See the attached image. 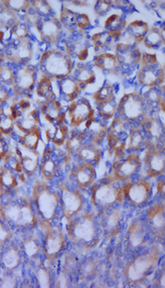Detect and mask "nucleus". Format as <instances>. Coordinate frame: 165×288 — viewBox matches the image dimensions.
Returning a JSON list of instances; mask_svg holds the SVG:
<instances>
[{
	"instance_id": "f257e3e1",
	"label": "nucleus",
	"mask_w": 165,
	"mask_h": 288,
	"mask_svg": "<svg viewBox=\"0 0 165 288\" xmlns=\"http://www.w3.org/2000/svg\"><path fill=\"white\" fill-rule=\"evenodd\" d=\"M103 228L100 221L90 213L77 214L67 225V235L76 245L85 250H92L98 245Z\"/></svg>"
},
{
	"instance_id": "f03ea898",
	"label": "nucleus",
	"mask_w": 165,
	"mask_h": 288,
	"mask_svg": "<svg viewBox=\"0 0 165 288\" xmlns=\"http://www.w3.org/2000/svg\"><path fill=\"white\" fill-rule=\"evenodd\" d=\"M33 202L43 220L50 222L55 217L60 203V194L51 190L43 183H39L33 188Z\"/></svg>"
},
{
	"instance_id": "7ed1b4c3",
	"label": "nucleus",
	"mask_w": 165,
	"mask_h": 288,
	"mask_svg": "<svg viewBox=\"0 0 165 288\" xmlns=\"http://www.w3.org/2000/svg\"><path fill=\"white\" fill-rule=\"evenodd\" d=\"M113 181L111 177L92 186L91 200L93 205L110 207L116 203H122L125 197L123 187L114 186Z\"/></svg>"
},
{
	"instance_id": "20e7f679",
	"label": "nucleus",
	"mask_w": 165,
	"mask_h": 288,
	"mask_svg": "<svg viewBox=\"0 0 165 288\" xmlns=\"http://www.w3.org/2000/svg\"><path fill=\"white\" fill-rule=\"evenodd\" d=\"M41 63L49 75L58 79H65L73 70V61L60 50L45 51L41 58Z\"/></svg>"
},
{
	"instance_id": "39448f33",
	"label": "nucleus",
	"mask_w": 165,
	"mask_h": 288,
	"mask_svg": "<svg viewBox=\"0 0 165 288\" xmlns=\"http://www.w3.org/2000/svg\"><path fill=\"white\" fill-rule=\"evenodd\" d=\"M159 253L149 252L135 258L126 268V275L130 282H142L152 271L159 261Z\"/></svg>"
},
{
	"instance_id": "423d86ee",
	"label": "nucleus",
	"mask_w": 165,
	"mask_h": 288,
	"mask_svg": "<svg viewBox=\"0 0 165 288\" xmlns=\"http://www.w3.org/2000/svg\"><path fill=\"white\" fill-rule=\"evenodd\" d=\"M129 125L121 118H115L110 125L108 144L117 157H122L127 148L129 135Z\"/></svg>"
},
{
	"instance_id": "0eeeda50",
	"label": "nucleus",
	"mask_w": 165,
	"mask_h": 288,
	"mask_svg": "<svg viewBox=\"0 0 165 288\" xmlns=\"http://www.w3.org/2000/svg\"><path fill=\"white\" fill-rule=\"evenodd\" d=\"M145 100L139 93H130L123 97L117 106V112L120 116L128 120H136L145 113Z\"/></svg>"
},
{
	"instance_id": "6e6552de",
	"label": "nucleus",
	"mask_w": 165,
	"mask_h": 288,
	"mask_svg": "<svg viewBox=\"0 0 165 288\" xmlns=\"http://www.w3.org/2000/svg\"><path fill=\"white\" fill-rule=\"evenodd\" d=\"M60 202L62 213L67 220L79 214L83 206V197L80 191L70 189L65 184L61 185Z\"/></svg>"
},
{
	"instance_id": "1a4fd4ad",
	"label": "nucleus",
	"mask_w": 165,
	"mask_h": 288,
	"mask_svg": "<svg viewBox=\"0 0 165 288\" xmlns=\"http://www.w3.org/2000/svg\"><path fill=\"white\" fill-rule=\"evenodd\" d=\"M124 196L129 203L136 206H141L149 201L152 194V185L145 180L129 183L123 187Z\"/></svg>"
},
{
	"instance_id": "9d476101",
	"label": "nucleus",
	"mask_w": 165,
	"mask_h": 288,
	"mask_svg": "<svg viewBox=\"0 0 165 288\" xmlns=\"http://www.w3.org/2000/svg\"><path fill=\"white\" fill-rule=\"evenodd\" d=\"M141 166V159L136 153H130L124 160L116 161L112 166V179L124 182L130 178Z\"/></svg>"
},
{
	"instance_id": "9b49d317",
	"label": "nucleus",
	"mask_w": 165,
	"mask_h": 288,
	"mask_svg": "<svg viewBox=\"0 0 165 288\" xmlns=\"http://www.w3.org/2000/svg\"><path fill=\"white\" fill-rule=\"evenodd\" d=\"M65 246L64 234L59 228L49 226L44 236V254L49 259H55Z\"/></svg>"
},
{
	"instance_id": "f8f14e48",
	"label": "nucleus",
	"mask_w": 165,
	"mask_h": 288,
	"mask_svg": "<svg viewBox=\"0 0 165 288\" xmlns=\"http://www.w3.org/2000/svg\"><path fill=\"white\" fill-rule=\"evenodd\" d=\"M144 170L146 174L155 178L163 174L164 170V153L159 147L149 148L144 159Z\"/></svg>"
},
{
	"instance_id": "ddd939ff",
	"label": "nucleus",
	"mask_w": 165,
	"mask_h": 288,
	"mask_svg": "<svg viewBox=\"0 0 165 288\" xmlns=\"http://www.w3.org/2000/svg\"><path fill=\"white\" fill-rule=\"evenodd\" d=\"M163 68L159 67V63L154 64H142V68L137 79L143 85L147 87H158L163 85Z\"/></svg>"
},
{
	"instance_id": "4468645a",
	"label": "nucleus",
	"mask_w": 165,
	"mask_h": 288,
	"mask_svg": "<svg viewBox=\"0 0 165 288\" xmlns=\"http://www.w3.org/2000/svg\"><path fill=\"white\" fill-rule=\"evenodd\" d=\"M68 118L73 127H80L92 119V108L84 98L81 101L75 100L68 109Z\"/></svg>"
},
{
	"instance_id": "2eb2a0df",
	"label": "nucleus",
	"mask_w": 165,
	"mask_h": 288,
	"mask_svg": "<svg viewBox=\"0 0 165 288\" xmlns=\"http://www.w3.org/2000/svg\"><path fill=\"white\" fill-rule=\"evenodd\" d=\"M72 174L76 184L84 190L91 188L96 180L95 167L92 166V164L89 163H84L75 166Z\"/></svg>"
},
{
	"instance_id": "dca6fc26",
	"label": "nucleus",
	"mask_w": 165,
	"mask_h": 288,
	"mask_svg": "<svg viewBox=\"0 0 165 288\" xmlns=\"http://www.w3.org/2000/svg\"><path fill=\"white\" fill-rule=\"evenodd\" d=\"M35 83V70L33 67L21 68L14 76V93L23 94L31 91Z\"/></svg>"
},
{
	"instance_id": "f3484780",
	"label": "nucleus",
	"mask_w": 165,
	"mask_h": 288,
	"mask_svg": "<svg viewBox=\"0 0 165 288\" xmlns=\"http://www.w3.org/2000/svg\"><path fill=\"white\" fill-rule=\"evenodd\" d=\"M147 220L150 229L159 236H163L164 231V207L162 204L157 203L153 205L147 215Z\"/></svg>"
},
{
	"instance_id": "a211bd4d",
	"label": "nucleus",
	"mask_w": 165,
	"mask_h": 288,
	"mask_svg": "<svg viewBox=\"0 0 165 288\" xmlns=\"http://www.w3.org/2000/svg\"><path fill=\"white\" fill-rule=\"evenodd\" d=\"M117 63L119 64H131L141 61L142 53L138 48H131L127 43H118L115 49Z\"/></svg>"
},
{
	"instance_id": "6ab92c4d",
	"label": "nucleus",
	"mask_w": 165,
	"mask_h": 288,
	"mask_svg": "<svg viewBox=\"0 0 165 288\" xmlns=\"http://www.w3.org/2000/svg\"><path fill=\"white\" fill-rule=\"evenodd\" d=\"M39 24L40 27H37V29L41 34V38L46 43H54L61 32V21L53 17L45 20L43 23H38L37 25Z\"/></svg>"
},
{
	"instance_id": "aec40b11",
	"label": "nucleus",
	"mask_w": 165,
	"mask_h": 288,
	"mask_svg": "<svg viewBox=\"0 0 165 288\" xmlns=\"http://www.w3.org/2000/svg\"><path fill=\"white\" fill-rule=\"evenodd\" d=\"M149 27L147 22L142 20H135L127 27V34L133 42L141 43L147 36Z\"/></svg>"
},
{
	"instance_id": "412c9836",
	"label": "nucleus",
	"mask_w": 165,
	"mask_h": 288,
	"mask_svg": "<svg viewBox=\"0 0 165 288\" xmlns=\"http://www.w3.org/2000/svg\"><path fill=\"white\" fill-rule=\"evenodd\" d=\"M149 145V138L147 137L145 130L142 127L134 128L129 132V138L127 141V147L131 149H141L147 147Z\"/></svg>"
},
{
	"instance_id": "4be33fe9",
	"label": "nucleus",
	"mask_w": 165,
	"mask_h": 288,
	"mask_svg": "<svg viewBox=\"0 0 165 288\" xmlns=\"http://www.w3.org/2000/svg\"><path fill=\"white\" fill-rule=\"evenodd\" d=\"M146 237V231L140 220H135L130 223L128 229V241L129 245L137 248L144 243Z\"/></svg>"
},
{
	"instance_id": "5701e85b",
	"label": "nucleus",
	"mask_w": 165,
	"mask_h": 288,
	"mask_svg": "<svg viewBox=\"0 0 165 288\" xmlns=\"http://www.w3.org/2000/svg\"><path fill=\"white\" fill-rule=\"evenodd\" d=\"M122 219V214L120 211L118 210H112L110 212L102 214L101 218H100V223L101 226L103 228V230H107L111 233V234H114L117 232V228L119 226L120 222Z\"/></svg>"
},
{
	"instance_id": "b1692460",
	"label": "nucleus",
	"mask_w": 165,
	"mask_h": 288,
	"mask_svg": "<svg viewBox=\"0 0 165 288\" xmlns=\"http://www.w3.org/2000/svg\"><path fill=\"white\" fill-rule=\"evenodd\" d=\"M41 109L44 119L48 122H56L61 119V104L57 99L44 101Z\"/></svg>"
},
{
	"instance_id": "393cba45",
	"label": "nucleus",
	"mask_w": 165,
	"mask_h": 288,
	"mask_svg": "<svg viewBox=\"0 0 165 288\" xmlns=\"http://www.w3.org/2000/svg\"><path fill=\"white\" fill-rule=\"evenodd\" d=\"M39 121V115L37 110H32L26 114L25 116L16 119V126L20 130L28 132L32 129H36Z\"/></svg>"
},
{
	"instance_id": "a878e982",
	"label": "nucleus",
	"mask_w": 165,
	"mask_h": 288,
	"mask_svg": "<svg viewBox=\"0 0 165 288\" xmlns=\"http://www.w3.org/2000/svg\"><path fill=\"white\" fill-rule=\"evenodd\" d=\"M120 36H121V32L103 31V32L96 33L92 37V42L96 48L102 49V48L110 46L112 42L118 40Z\"/></svg>"
},
{
	"instance_id": "bb28decb",
	"label": "nucleus",
	"mask_w": 165,
	"mask_h": 288,
	"mask_svg": "<svg viewBox=\"0 0 165 288\" xmlns=\"http://www.w3.org/2000/svg\"><path fill=\"white\" fill-rule=\"evenodd\" d=\"M86 128L89 129L90 134L92 136V141L95 142L96 144H98V142L103 141L105 137L107 136V132H108L107 126L103 123L93 121L92 118L86 123Z\"/></svg>"
},
{
	"instance_id": "cd10ccee",
	"label": "nucleus",
	"mask_w": 165,
	"mask_h": 288,
	"mask_svg": "<svg viewBox=\"0 0 165 288\" xmlns=\"http://www.w3.org/2000/svg\"><path fill=\"white\" fill-rule=\"evenodd\" d=\"M79 154L80 159L84 160L86 163L89 164L98 162L100 159V150L96 143L83 145L80 148Z\"/></svg>"
},
{
	"instance_id": "c85d7f7f",
	"label": "nucleus",
	"mask_w": 165,
	"mask_h": 288,
	"mask_svg": "<svg viewBox=\"0 0 165 288\" xmlns=\"http://www.w3.org/2000/svg\"><path fill=\"white\" fill-rule=\"evenodd\" d=\"M61 91L69 101H75L79 97L80 87L76 80L72 79H63L60 84Z\"/></svg>"
},
{
	"instance_id": "c756f323",
	"label": "nucleus",
	"mask_w": 165,
	"mask_h": 288,
	"mask_svg": "<svg viewBox=\"0 0 165 288\" xmlns=\"http://www.w3.org/2000/svg\"><path fill=\"white\" fill-rule=\"evenodd\" d=\"M163 35L158 28H153L147 32L144 39V45L148 49H158L163 43Z\"/></svg>"
},
{
	"instance_id": "7c9ffc66",
	"label": "nucleus",
	"mask_w": 165,
	"mask_h": 288,
	"mask_svg": "<svg viewBox=\"0 0 165 288\" xmlns=\"http://www.w3.org/2000/svg\"><path fill=\"white\" fill-rule=\"evenodd\" d=\"M37 94L41 98H44L45 101L55 100V94L53 92L51 80L49 77L43 76V78L39 80V84L37 87Z\"/></svg>"
},
{
	"instance_id": "2f4dec72",
	"label": "nucleus",
	"mask_w": 165,
	"mask_h": 288,
	"mask_svg": "<svg viewBox=\"0 0 165 288\" xmlns=\"http://www.w3.org/2000/svg\"><path fill=\"white\" fill-rule=\"evenodd\" d=\"M116 57L111 53H103L98 55L95 60V65L103 70H114L117 67Z\"/></svg>"
},
{
	"instance_id": "473e14b6",
	"label": "nucleus",
	"mask_w": 165,
	"mask_h": 288,
	"mask_svg": "<svg viewBox=\"0 0 165 288\" xmlns=\"http://www.w3.org/2000/svg\"><path fill=\"white\" fill-rule=\"evenodd\" d=\"M40 130L38 128L32 129L31 131H28L25 136L20 137L19 140L21 142V145L28 149H36L40 141Z\"/></svg>"
},
{
	"instance_id": "72a5a7b5",
	"label": "nucleus",
	"mask_w": 165,
	"mask_h": 288,
	"mask_svg": "<svg viewBox=\"0 0 165 288\" xmlns=\"http://www.w3.org/2000/svg\"><path fill=\"white\" fill-rule=\"evenodd\" d=\"M68 134V127L65 125H61L54 130H51L50 129L46 131L48 137L52 140V143H54L56 146L63 145V143L66 141Z\"/></svg>"
},
{
	"instance_id": "f704fd0d",
	"label": "nucleus",
	"mask_w": 165,
	"mask_h": 288,
	"mask_svg": "<svg viewBox=\"0 0 165 288\" xmlns=\"http://www.w3.org/2000/svg\"><path fill=\"white\" fill-rule=\"evenodd\" d=\"M84 135L80 131H73L69 135L66 140V147L67 151L71 153H79L80 148L83 146Z\"/></svg>"
},
{
	"instance_id": "c9c22d12",
	"label": "nucleus",
	"mask_w": 165,
	"mask_h": 288,
	"mask_svg": "<svg viewBox=\"0 0 165 288\" xmlns=\"http://www.w3.org/2000/svg\"><path fill=\"white\" fill-rule=\"evenodd\" d=\"M76 81L78 82L80 90H83L86 86L92 84L96 81V75L91 69L81 68L79 73L77 74Z\"/></svg>"
},
{
	"instance_id": "e433bc0d",
	"label": "nucleus",
	"mask_w": 165,
	"mask_h": 288,
	"mask_svg": "<svg viewBox=\"0 0 165 288\" xmlns=\"http://www.w3.org/2000/svg\"><path fill=\"white\" fill-rule=\"evenodd\" d=\"M98 110L99 115L105 119H110L115 115L117 110V104L115 99L98 103Z\"/></svg>"
},
{
	"instance_id": "4c0bfd02",
	"label": "nucleus",
	"mask_w": 165,
	"mask_h": 288,
	"mask_svg": "<svg viewBox=\"0 0 165 288\" xmlns=\"http://www.w3.org/2000/svg\"><path fill=\"white\" fill-rule=\"evenodd\" d=\"M2 261H3V264L8 270H12V269L16 268L20 262L18 251L15 248H11V249L7 250L6 252L3 255Z\"/></svg>"
},
{
	"instance_id": "58836bf2",
	"label": "nucleus",
	"mask_w": 165,
	"mask_h": 288,
	"mask_svg": "<svg viewBox=\"0 0 165 288\" xmlns=\"http://www.w3.org/2000/svg\"><path fill=\"white\" fill-rule=\"evenodd\" d=\"M77 13L70 9L64 8L61 13V24L64 26L69 31H72L77 27Z\"/></svg>"
},
{
	"instance_id": "ea45409f",
	"label": "nucleus",
	"mask_w": 165,
	"mask_h": 288,
	"mask_svg": "<svg viewBox=\"0 0 165 288\" xmlns=\"http://www.w3.org/2000/svg\"><path fill=\"white\" fill-rule=\"evenodd\" d=\"M125 27V21H123L120 15L112 14L106 19L105 28L109 32H121Z\"/></svg>"
},
{
	"instance_id": "a19ab883",
	"label": "nucleus",
	"mask_w": 165,
	"mask_h": 288,
	"mask_svg": "<svg viewBox=\"0 0 165 288\" xmlns=\"http://www.w3.org/2000/svg\"><path fill=\"white\" fill-rule=\"evenodd\" d=\"M0 182L2 186L7 188H13L17 185V180L13 175L12 170L5 167H0Z\"/></svg>"
},
{
	"instance_id": "79ce46f5",
	"label": "nucleus",
	"mask_w": 165,
	"mask_h": 288,
	"mask_svg": "<svg viewBox=\"0 0 165 288\" xmlns=\"http://www.w3.org/2000/svg\"><path fill=\"white\" fill-rule=\"evenodd\" d=\"M93 98L98 103L109 101L114 98V88L111 85H105L95 94Z\"/></svg>"
},
{
	"instance_id": "37998d69",
	"label": "nucleus",
	"mask_w": 165,
	"mask_h": 288,
	"mask_svg": "<svg viewBox=\"0 0 165 288\" xmlns=\"http://www.w3.org/2000/svg\"><path fill=\"white\" fill-rule=\"evenodd\" d=\"M23 248H24V252H26V254L29 257H35L40 252L39 240L35 237H29L28 239L25 241Z\"/></svg>"
},
{
	"instance_id": "c03bdc74",
	"label": "nucleus",
	"mask_w": 165,
	"mask_h": 288,
	"mask_svg": "<svg viewBox=\"0 0 165 288\" xmlns=\"http://www.w3.org/2000/svg\"><path fill=\"white\" fill-rule=\"evenodd\" d=\"M13 130V119L8 117L0 110V132L3 135H10Z\"/></svg>"
},
{
	"instance_id": "a18cd8bd",
	"label": "nucleus",
	"mask_w": 165,
	"mask_h": 288,
	"mask_svg": "<svg viewBox=\"0 0 165 288\" xmlns=\"http://www.w3.org/2000/svg\"><path fill=\"white\" fill-rule=\"evenodd\" d=\"M28 26L25 23H16L11 29L12 40L15 39H24L28 34Z\"/></svg>"
},
{
	"instance_id": "49530a36",
	"label": "nucleus",
	"mask_w": 165,
	"mask_h": 288,
	"mask_svg": "<svg viewBox=\"0 0 165 288\" xmlns=\"http://www.w3.org/2000/svg\"><path fill=\"white\" fill-rule=\"evenodd\" d=\"M98 270V263L96 260H89L82 264L81 274L84 277H91Z\"/></svg>"
},
{
	"instance_id": "de8ad7c7",
	"label": "nucleus",
	"mask_w": 165,
	"mask_h": 288,
	"mask_svg": "<svg viewBox=\"0 0 165 288\" xmlns=\"http://www.w3.org/2000/svg\"><path fill=\"white\" fill-rule=\"evenodd\" d=\"M3 4L12 11H27L30 5L27 1H4Z\"/></svg>"
},
{
	"instance_id": "09e8293b",
	"label": "nucleus",
	"mask_w": 165,
	"mask_h": 288,
	"mask_svg": "<svg viewBox=\"0 0 165 288\" xmlns=\"http://www.w3.org/2000/svg\"><path fill=\"white\" fill-rule=\"evenodd\" d=\"M38 281L41 286L43 287H49L50 286V277L49 272L45 270H40L37 274Z\"/></svg>"
},
{
	"instance_id": "8fccbe9b",
	"label": "nucleus",
	"mask_w": 165,
	"mask_h": 288,
	"mask_svg": "<svg viewBox=\"0 0 165 288\" xmlns=\"http://www.w3.org/2000/svg\"><path fill=\"white\" fill-rule=\"evenodd\" d=\"M77 27L84 30L90 26V17L86 13H77Z\"/></svg>"
},
{
	"instance_id": "3c124183",
	"label": "nucleus",
	"mask_w": 165,
	"mask_h": 288,
	"mask_svg": "<svg viewBox=\"0 0 165 288\" xmlns=\"http://www.w3.org/2000/svg\"><path fill=\"white\" fill-rule=\"evenodd\" d=\"M110 6H111V2L110 1H99L97 3V6H96V11L98 12V14H101L103 15L106 12H108L110 10Z\"/></svg>"
},
{
	"instance_id": "603ef678",
	"label": "nucleus",
	"mask_w": 165,
	"mask_h": 288,
	"mask_svg": "<svg viewBox=\"0 0 165 288\" xmlns=\"http://www.w3.org/2000/svg\"><path fill=\"white\" fill-rule=\"evenodd\" d=\"M10 230L5 226V224L0 220V245L4 244L10 238Z\"/></svg>"
},
{
	"instance_id": "864d4df0",
	"label": "nucleus",
	"mask_w": 165,
	"mask_h": 288,
	"mask_svg": "<svg viewBox=\"0 0 165 288\" xmlns=\"http://www.w3.org/2000/svg\"><path fill=\"white\" fill-rule=\"evenodd\" d=\"M9 153V144L2 137L0 138V160L7 158Z\"/></svg>"
},
{
	"instance_id": "5fc2aeb1",
	"label": "nucleus",
	"mask_w": 165,
	"mask_h": 288,
	"mask_svg": "<svg viewBox=\"0 0 165 288\" xmlns=\"http://www.w3.org/2000/svg\"><path fill=\"white\" fill-rule=\"evenodd\" d=\"M160 282H161V287H164V274H162Z\"/></svg>"
},
{
	"instance_id": "6e6d98bb",
	"label": "nucleus",
	"mask_w": 165,
	"mask_h": 288,
	"mask_svg": "<svg viewBox=\"0 0 165 288\" xmlns=\"http://www.w3.org/2000/svg\"><path fill=\"white\" fill-rule=\"evenodd\" d=\"M1 61H2V54H1V51H0V63H1Z\"/></svg>"
}]
</instances>
